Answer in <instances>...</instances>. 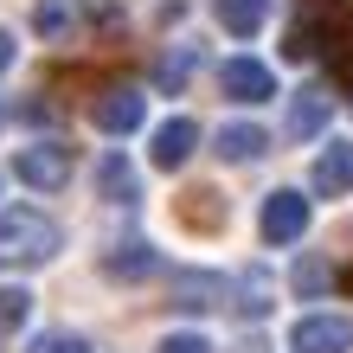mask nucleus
<instances>
[{"instance_id":"nucleus-11","label":"nucleus","mask_w":353,"mask_h":353,"mask_svg":"<svg viewBox=\"0 0 353 353\" xmlns=\"http://www.w3.org/2000/svg\"><path fill=\"white\" fill-rule=\"evenodd\" d=\"M77 26H84V0H39L32 7V32L52 39V46H65Z\"/></svg>"},{"instance_id":"nucleus-3","label":"nucleus","mask_w":353,"mask_h":353,"mask_svg":"<svg viewBox=\"0 0 353 353\" xmlns=\"http://www.w3.org/2000/svg\"><path fill=\"white\" fill-rule=\"evenodd\" d=\"M289 353H353V321L334 308H315L289 327Z\"/></svg>"},{"instance_id":"nucleus-9","label":"nucleus","mask_w":353,"mask_h":353,"mask_svg":"<svg viewBox=\"0 0 353 353\" xmlns=\"http://www.w3.org/2000/svg\"><path fill=\"white\" fill-rule=\"evenodd\" d=\"M225 296H232V283L219 270H174V302L180 308H219Z\"/></svg>"},{"instance_id":"nucleus-6","label":"nucleus","mask_w":353,"mask_h":353,"mask_svg":"<svg viewBox=\"0 0 353 353\" xmlns=\"http://www.w3.org/2000/svg\"><path fill=\"white\" fill-rule=\"evenodd\" d=\"M219 90L232 103H270L276 97V71H270L263 58H225L219 65Z\"/></svg>"},{"instance_id":"nucleus-17","label":"nucleus","mask_w":353,"mask_h":353,"mask_svg":"<svg viewBox=\"0 0 353 353\" xmlns=\"http://www.w3.org/2000/svg\"><path fill=\"white\" fill-rule=\"evenodd\" d=\"M238 308H244V315H263V308H270V270L263 263L238 276Z\"/></svg>"},{"instance_id":"nucleus-13","label":"nucleus","mask_w":353,"mask_h":353,"mask_svg":"<svg viewBox=\"0 0 353 353\" xmlns=\"http://www.w3.org/2000/svg\"><path fill=\"white\" fill-rule=\"evenodd\" d=\"M212 19L232 39H257L263 19H270V0H212Z\"/></svg>"},{"instance_id":"nucleus-12","label":"nucleus","mask_w":353,"mask_h":353,"mask_svg":"<svg viewBox=\"0 0 353 353\" xmlns=\"http://www.w3.org/2000/svg\"><path fill=\"white\" fill-rule=\"evenodd\" d=\"M154 270H161V251L141 244V238H129L122 251L103 257V276H116V283H141V276H154Z\"/></svg>"},{"instance_id":"nucleus-21","label":"nucleus","mask_w":353,"mask_h":353,"mask_svg":"<svg viewBox=\"0 0 353 353\" xmlns=\"http://www.w3.org/2000/svg\"><path fill=\"white\" fill-rule=\"evenodd\" d=\"M161 353H212V341H205V334H168Z\"/></svg>"},{"instance_id":"nucleus-14","label":"nucleus","mask_w":353,"mask_h":353,"mask_svg":"<svg viewBox=\"0 0 353 353\" xmlns=\"http://www.w3.org/2000/svg\"><path fill=\"white\" fill-rule=\"evenodd\" d=\"M212 148H219L225 161H257V154L270 148V135L257 129V122H225V129H219V141H212Z\"/></svg>"},{"instance_id":"nucleus-7","label":"nucleus","mask_w":353,"mask_h":353,"mask_svg":"<svg viewBox=\"0 0 353 353\" xmlns=\"http://www.w3.org/2000/svg\"><path fill=\"white\" fill-rule=\"evenodd\" d=\"M327 116H334L327 90H296L289 97V116H283V135L289 141H315V135H327Z\"/></svg>"},{"instance_id":"nucleus-18","label":"nucleus","mask_w":353,"mask_h":353,"mask_svg":"<svg viewBox=\"0 0 353 353\" xmlns=\"http://www.w3.org/2000/svg\"><path fill=\"white\" fill-rule=\"evenodd\" d=\"M26 353H90V341L84 334H58V327H52V334H32Z\"/></svg>"},{"instance_id":"nucleus-4","label":"nucleus","mask_w":353,"mask_h":353,"mask_svg":"<svg viewBox=\"0 0 353 353\" xmlns=\"http://www.w3.org/2000/svg\"><path fill=\"white\" fill-rule=\"evenodd\" d=\"M263 244H302L308 238V193L296 186H276V193L263 199Z\"/></svg>"},{"instance_id":"nucleus-10","label":"nucleus","mask_w":353,"mask_h":353,"mask_svg":"<svg viewBox=\"0 0 353 353\" xmlns=\"http://www.w3.org/2000/svg\"><path fill=\"white\" fill-rule=\"evenodd\" d=\"M315 193H327V199L353 193V141H327L315 154Z\"/></svg>"},{"instance_id":"nucleus-16","label":"nucleus","mask_w":353,"mask_h":353,"mask_svg":"<svg viewBox=\"0 0 353 353\" xmlns=\"http://www.w3.org/2000/svg\"><path fill=\"white\" fill-rule=\"evenodd\" d=\"M26 315H32V289L26 283H0V327H26Z\"/></svg>"},{"instance_id":"nucleus-5","label":"nucleus","mask_w":353,"mask_h":353,"mask_svg":"<svg viewBox=\"0 0 353 353\" xmlns=\"http://www.w3.org/2000/svg\"><path fill=\"white\" fill-rule=\"evenodd\" d=\"M141 116H148V97L129 90V84H110V90L90 103V122H97L103 135H135V129H141Z\"/></svg>"},{"instance_id":"nucleus-1","label":"nucleus","mask_w":353,"mask_h":353,"mask_svg":"<svg viewBox=\"0 0 353 353\" xmlns=\"http://www.w3.org/2000/svg\"><path fill=\"white\" fill-rule=\"evenodd\" d=\"M58 219H46L39 205H13V212H0V270H39L58 257Z\"/></svg>"},{"instance_id":"nucleus-19","label":"nucleus","mask_w":353,"mask_h":353,"mask_svg":"<svg viewBox=\"0 0 353 353\" xmlns=\"http://www.w3.org/2000/svg\"><path fill=\"white\" fill-rule=\"evenodd\" d=\"M186 71H193V52H168V58H161V71H154V77H161V84H174V90H180V84H186Z\"/></svg>"},{"instance_id":"nucleus-20","label":"nucleus","mask_w":353,"mask_h":353,"mask_svg":"<svg viewBox=\"0 0 353 353\" xmlns=\"http://www.w3.org/2000/svg\"><path fill=\"white\" fill-rule=\"evenodd\" d=\"M321 283H334V270H327L321 257H308V263L296 270V289H302V296H315V289H321Z\"/></svg>"},{"instance_id":"nucleus-22","label":"nucleus","mask_w":353,"mask_h":353,"mask_svg":"<svg viewBox=\"0 0 353 353\" xmlns=\"http://www.w3.org/2000/svg\"><path fill=\"white\" fill-rule=\"evenodd\" d=\"M7 65H13V39L0 32V71H7Z\"/></svg>"},{"instance_id":"nucleus-15","label":"nucleus","mask_w":353,"mask_h":353,"mask_svg":"<svg viewBox=\"0 0 353 353\" xmlns=\"http://www.w3.org/2000/svg\"><path fill=\"white\" fill-rule=\"evenodd\" d=\"M97 186H103V199H122V205H129V199H135V168H129L122 154H103Z\"/></svg>"},{"instance_id":"nucleus-8","label":"nucleus","mask_w":353,"mask_h":353,"mask_svg":"<svg viewBox=\"0 0 353 353\" xmlns=\"http://www.w3.org/2000/svg\"><path fill=\"white\" fill-rule=\"evenodd\" d=\"M193 148H199V122L193 116H168L154 129V168H186V161H193Z\"/></svg>"},{"instance_id":"nucleus-2","label":"nucleus","mask_w":353,"mask_h":353,"mask_svg":"<svg viewBox=\"0 0 353 353\" xmlns=\"http://www.w3.org/2000/svg\"><path fill=\"white\" fill-rule=\"evenodd\" d=\"M13 174H19V186H32V193H58V186H71V148L65 141H26V148L13 154Z\"/></svg>"}]
</instances>
